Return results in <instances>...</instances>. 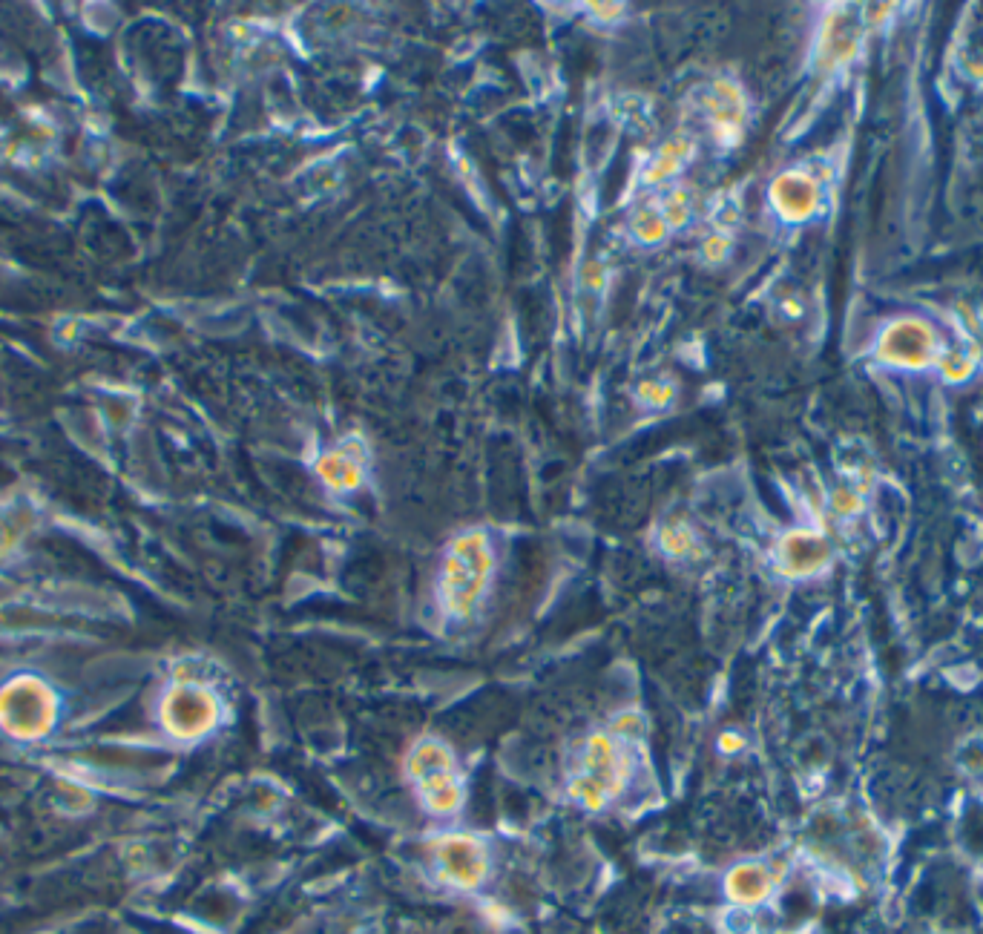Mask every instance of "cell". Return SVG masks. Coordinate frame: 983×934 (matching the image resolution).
<instances>
[{"label":"cell","instance_id":"6da1fadb","mask_svg":"<svg viewBox=\"0 0 983 934\" xmlns=\"http://www.w3.org/2000/svg\"><path fill=\"white\" fill-rule=\"evenodd\" d=\"M630 779V753L613 730L587 736L570 779V797L584 808H604L624 791Z\"/></svg>","mask_w":983,"mask_h":934},{"label":"cell","instance_id":"7a4b0ae2","mask_svg":"<svg viewBox=\"0 0 983 934\" xmlns=\"http://www.w3.org/2000/svg\"><path fill=\"white\" fill-rule=\"evenodd\" d=\"M492 544L483 532H463L449 544L440 572V601L452 616L466 618L489 587Z\"/></svg>","mask_w":983,"mask_h":934},{"label":"cell","instance_id":"3957f363","mask_svg":"<svg viewBox=\"0 0 983 934\" xmlns=\"http://www.w3.org/2000/svg\"><path fill=\"white\" fill-rule=\"evenodd\" d=\"M406 774L412 779L420 802L432 814H455L463 805V776L458 759L443 739H417L406 756Z\"/></svg>","mask_w":983,"mask_h":934},{"label":"cell","instance_id":"277c9868","mask_svg":"<svg viewBox=\"0 0 983 934\" xmlns=\"http://www.w3.org/2000/svg\"><path fill=\"white\" fill-rule=\"evenodd\" d=\"M164 719H167V728L173 730L176 736H202L207 730L216 725L219 719V702L216 696L205 690V687H196V684H182L176 687L170 696H167V705H164Z\"/></svg>","mask_w":983,"mask_h":934},{"label":"cell","instance_id":"5b68a950","mask_svg":"<svg viewBox=\"0 0 983 934\" xmlns=\"http://www.w3.org/2000/svg\"><path fill=\"white\" fill-rule=\"evenodd\" d=\"M363 469H366V449L357 440H345L343 446H337L317 463V475L322 483L337 492L357 489L363 483Z\"/></svg>","mask_w":983,"mask_h":934},{"label":"cell","instance_id":"8992f818","mask_svg":"<svg viewBox=\"0 0 983 934\" xmlns=\"http://www.w3.org/2000/svg\"><path fill=\"white\" fill-rule=\"evenodd\" d=\"M440 866L458 886H475L483 877V851L466 837H449L440 843Z\"/></svg>","mask_w":983,"mask_h":934},{"label":"cell","instance_id":"52a82bcc","mask_svg":"<svg viewBox=\"0 0 983 934\" xmlns=\"http://www.w3.org/2000/svg\"><path fill=\"white\" fill-rule=\"evenodd\" d=\"M782 555H785V567L788 570L808 572L823 564L825 547L817 538H811V535H794V538L785 541Z\"/></svg>","mask_w":983,"mask_h":934},{"label":"cell","instance_id":"ba28073f","mask_svg":"<svg viewBox=\"0 0 983 934\" xmlns=\"http://www.w3.org/2000/svg\"><path fill=\"white\" fill-rule=\"evenodd\" d=\"M690 156V144L687 141H670L664 144L662 150L656 153V159L647 170V182H662L667 176H673L676 170H682V164Z\"/></svg>","mask_w":983,"mask_h":934},{"label":"cell","instance_id":"9c48e42d","mask_svg":"<svg viewBox=\"0 0 983 934\" xmlns=\"http://www.w3.org/2000/svg\"><path fill=\"white\" fill-rule=\"evenodd\" d=\"M667 219H664V213L659 210V207H639L636 210V216H633V230H636V236H639L641 242H647V245H653V242H662L664 236H667Z\"/></svg>","mask_w":983,"mask_h":934},{"label":"cell","instance_id":"30bf717a","mask_svg":"<svg viewBox=\"0 0 983 934\" xmlns=\"http://www.w3.org/2000/svg\"><path fill=\"white\" fill-rule=\"evenodd\" d=\"M659 544H662V549L667 552V555L682 558V555H687V552L693 549V532H690V526L682 524V521L667 524L662 526V532H659Z\"/></svg>","mask_w":983,"mask_h":934},{"label":"cell","instance_id":"8fae6325","mask_svg":"<svg viewBox=\"0 0 983 934\" xmlns=\"http://www.w3.org/2000/svg\"><path fill=\"white\" fill-rule=\"evenodd\" d=\"M765 874L759 868H739L731 877V891L742 900H756L765 891Z\"/></svg>","mask_w":983,"mask_h":934},{"label":"cell","instance_id":"7c38bea8","mask_svg":"<svg viewBox=\"0 0 983 934\" xmlns=\"http://www.w3.org/2000/svg\"><path fill=\"white\" fill-rule=\"evenodd\" d=\"M613 733H618L621 739L624 736H641L644 733V716L639 710H624L621 716H616L613 722Z\"/></svg>","mask_w":983,"mask_h":934},{"label":"cell","instance_id":"4fadbf2b","mask_svg":"<svg viewBox=\"0 0 983 934\" xmlns=\"http://www.w3.org/2000/svg\"><path fill=\"white\" fill-rule=\"evenodd\" d=\"M673 397V388L662 386V383H641L639 400L647 406H664Z\"/></svg>","mask_w":983,"mask_h":934},{"label":"cell","instance_id":"5bb4252c","mask_svg":"<svg viewBox=\"0 0 983 934\" xmlns=\"http://www.w3.org/2000/svg\"><path fill=\"white\" fill-rule=\"evenodd\" d=\"M742 748H745V739L736 730H728V733L719 736V751L722 753H736L742 751Z\"/></svg>","mask_w":983,"mask_h":934}]
</instances>
